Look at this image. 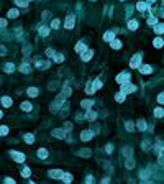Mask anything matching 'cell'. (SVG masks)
Listing matches in <instances>:
<instances>
[{"label":"cell","mask_w":164,"mask_h":184,"mask_svg":"<svg viewBox=\"0 0 164 184\" xmlns=\"http://www.w3.org/2000/svg\"><path fill=\"white\" fill-rule=\"evenodd\" d=\"M110 46L113 48V50H120V48H121V41H120V40H115V38H113V40L110 41Z\"/></svg>","instance_id":"obj_11"},{"label":"cell","mask_w":164,"mask_h":184,"mask_svg":"<svg viewBox=\"0 0 164 184\" xmlns=\"http://www.w3.org/2000/svg\"><path fill=\"white\" fill-rule=\"evenodd\" d=\"M5 182H7V184H15V179H12V177H7V179H5Z\"/></svg>","instance_id":"obj_46"},{"label":"cell","mask_w":164,"mask_h":184,"mask_svg":"<svg viewBox=\"0 0 164 184\" xmlns=\"http://www.w3.org/2000/svg\"><path fill=\"white\" fill-rule=\"evenodd\" d=\"M63 169H53V171H49V176L51 177H54V179H61L63 177Z\"/></svg>","instance_id":"obj_6"},{"label":"cell","mask_w":164,"mask_h":184,"mask_svg":"<svg viewBox=\"0 0 164 184\" xmlns=\"http://www.w3.org/2000/svg\"><path fill=\"white\" fill-rule=\"evenodd\" d=\"M162 45H164L162 38H154V46L156 48H162Z\"/></svg>","instance_id":"obj_26"},{"label":"cell","mask_w":164,"mask_h":184,"mask_svg":"<svg viewBox=\"0 0 164 184\" xmlns=\"http://www.w3.org/2000/svg\"><path fill=\"white\" fill-rule=\"evenodd\" d=\"M121 2H123V0H121Z\"/></svg>","instance_id":"obj_51"},{"label":"cell","mask_w":164,"mask_h":184,"mask_svg":"<svg viewBox=\"0 0 164 184\" xmlns=\"http://www.w3.org/2000/svg\"><path fill=\"white\" fill-rule=\"evenodd\" d=\"M123 153H125V155H128V156H131V148H125Z\"/></svg>","instance_id":"obj_45"},{"label":"cell","mask_w":164,"mask_h":184,"mask_svg":"<svg viewBox=\"0 0 164 184\" xmlns=\"http://www.w3.org/2000/svg\"><path fill=\"white\" fill-rule=\"evenodd\" d=\"M3 69H5V71H7V72H12V71H13V69H15V66H13V64H12V63H7V64H5V66H3Z\"/></svg>","instance_id":"obj_28"},{"label":"cell","mask_w":164,"mask_h":184,"mask_svg":"<svg viewBox=\"0 0 164 184\" xmlns=\"http://www.w3.org/2000/svg\"><path fill=\"white\" fill-rule=\"evenodd\" d=\"M74 25H76V17L74 15H67V18H66V28L67 30H71V28H74Z\"/></svg>","instance_id":"obj_4"},{"label":"cell","mask_w":164,"mask_h":184,"mask_svg":"<svg viewBox=\"0 0 164 184\" xmlns=\"http://www.w3.org/2000/svg\"><path fill=\"white\" fill-rule=\"evenodd\" d=\"M20 71H21V72H30V66L21 64V66H20Z\"/></svg>","instance_id":"obj_37"},{"label":"cell","mask_w":164,"mask_h":184,"mask_svg":"<svg viewBox=\"0 0 164 184\" xmlns=\"http://www.w3.org/2000/svg\"><path fill=\"white\" fill-rule=\"evenodd\" d=\"M148 23H149V25H153V26H154L156 23H157V20H156L154 17H149V18H148Z\"/></svg>","instance_id":"obj_38"},{"label":"cell","mask_w":164,"mask_h":184,"mask_svg":"<svg viewBox=\"0 0 164 184\" xmlns=\"http://www.w3.org/2000/svg\"><path fill=\"white\" fill-rule=\"evenodd\" d=\"M38 156H39L41 159H44V158L48 156V150H44V148H41V150L38 151Z\"/></svg>","instance_id":"obj_24"},{"label":"cell","mask_w":164,"mask_h":184,"mask_svg":"<svg viewBox=\"0 0 164 184\" xmlns=\"http://www.w3.org/2000/svg\"><path fill=\"white\" fill-rule=\"evenodd\" d=\"M113 38H115L113 31H107V33H105V36H104V40H105V41H112Z\"/></svg>","instance_id":"obj_22"},{"label":"cell","mask_w":164,"mask_h":184,"mask_svg":"<svg viewBox=\"0 0 164 184\" xmlns=\"http://www.w3.org/2000/svg\"><path fill=\"white\" fill-rule=\"evenodd\" d=\"M136 125H138V130H141V132L146 130V122H144L143 118H139V120L136 122Z\"/></svg>","instance_id":"obj_13"},{"label":"cell","mask_w":164,"mask_h":184,"mask_svg":"<svg viewBox=\"0 0 164 184\" xmlns=\"http://www.w3.org/2000/svg\"><path fill=\"white\" fill-rule=\"evenodd\" d=\"M125 166L128 168V169H133V168H135V159H133L131 156H128V159L125 161Z\"/></svg>","instance_id":"obj_12"},{"label":"cell","mask_w":164,"mask_h":184,"mask_svg":"<svg viewBox=\"0 0 164 184\" xmlns=\"http://www.w3.org/2000/svg\"><path fill=\"white\" fill-rule=\"evenodd\" d=\"M156 2V0H148V3H154Z\"/></svg>","instance_id":"obj_49"},{"label":"cell","mask_w":164,"mask_h":184,"mask_svg":"<svg viewBox=\"0 0 164 184\" xmlns=\"http://www.w3.org/2000/svg\"><path fill=\"white\" fill-rule=\"evenodd\" d=\"M30 174H31L30 168H23V169H21V176H23V177H30Z\"/></svg>","instance_id":"obj_29"},{"label":"cell","mask_w":164,"mask_h":184,"mask_svg":"<svg viewBox=\"0 0 164 184\" xmlns=\"http://www.w3.org/2000/svg\"><path fill=\"white\" fill-rule=\"evenodd\" d=\"M0 118H2V110H0Z\"/></svg>","instance_id":"obj_50"},{"label":"cell","mask_w":164,"mask_h":184,"mask_svg":"<svg viewBox=\"0 0 164 184\" xmlns=\"http://www.w3.org/2000/svg\"><path fill=\"white\" fill-rule=\"evenodd\" d=\"M86 181H87V182H92V181H94V177H92V176H87V179H86Z\"/></svg>","instance_id":"obj_48"},{"label":"cell","mask_w":164,"mask_h":184,"mask_svg":"<svg viewBox=\"0 0 164 184\" xmlns=\"http://www.w3.org/2000/svg\"><path fill=\"white\" fill-rule=\"evenodd\" d=\"M162 100H164V97H162V94H159V95H157V102L162 104Z\"/></svg>","instance_id":"obj_47"},{"label":"cell","mask_w":164,"mask_h":184,"mask_svg":"<svg viewBox=\"0 0 164 184\" xmlns=\"http://www.w3.org/2000/svg\"><path fill=\"white\" fill-rule=\"evenodd\" d=\"M154 30H156V33H157V35H161V33L164 31V26L161 25V23H159V25H157V23H156V26H154Z\"/></svg>","instance_id":"obj_34"},{"label":"cell","mask_w":164,"mask_h":184,"mask_svg":"<svg viewBox=\"0 0 164 184\" xmlns=\"http://www.w3.org/2000/svg\"><path fill=\"white\" fill-rule=\"evenodd\" d=\"M46 56L53 58V56H54V51H53V50H48V51H46Z\"/></svg>","instance_id":"obj_43"},{"label":"cell","mask_w":164,"mask_h":184,"mask_svg":"<svg viewBox=\"0 0 164 184\" xmlns=\"http://www.w3.org/2000/svg\"><path fill=\"white\" fill-rule=\"evenodd\" d=\"M136 10H139V12L148 10V3H144V2H138V3H136Z\"/></svg>","instance_id":"obj_14"},{"label":"cell","mask_w":164,"mask_h":184,"mask_svg":"<svg viewBox=\"0 0 164 184\" xmlns=\"http://www.w3.org/2000/svg\"><path fill=\"white\" fill-rule=\"evenodd\" d=\"M130 79H131L130 72H121V74H118V77H117V82L125 84V82H130Z\"/></svg>","instance_id":"obj_1"},{"label":"cell","mask_w":164,"mask_h":184,"mask_svg":"<svg viewBox=\"0 0 164 184\" xmlns=\"http://www.w3.org/2000/svg\"><path fill=\"white\" fill-rule=\"evenodd\" d=\"M92 56H94V51H90V50H84V51H82V61L92 59Z\"/></svg>","instance_id":"obj_7"},{"label":"cell","mask_w":164,"mask_h":184,"mask_svg":"<svg viewBox=\"0 0 164 184\" xmlns=\"http://www.w3.org/2000/svg\"><path fill=\"white\" fill-rule=\"evenodd\" d=\"M125 128L128 132H133V122H125Z\"/></svg>","instance_id":"obj_36"},{"label":"cell","mask_w":164,"mask_h":184,"mask_svg":"<svg viewBox=\"0 0 164 184\" xmlns=\"http://www.w3.org/2000/svg\"><path fill=\"white\" fill-rule=\"evenodd\" d=\"M8 133V128L7 127H0V135H7Z\"/></svg>","instance_id":"obj_40"},{"label":"cell","mask_w":164,"mask_h":184,"mask_svg":"<svg viewBox=\"0 0 164 184\" xmlns=\"http://www.w3.org/2000/svg\"><path fill=\"white\" fill-rule=\"evenodd\" d=\"M139 72H141V74H151V72H153V67L148 66V64H144V66L139 67Z\"/></svg>","instance_id":"obj_9"},{"label":"cell","mask_w":164,"mask_h":184,"mask_svg":"<svg viewBox=\"0 0 164 184\" xmlns=\"http://www.w3.org/2000/svg\"><path fill=\"white\" fill-rule=\"evenodd\" d=\"M54 59H56L58 63H61V61H64V56H63V54H56V56H54Z\"/></svg>","instance_id":"obj_41"},{"label":"cell","mask_w":164,"mask_h":184,"mask_svg":"<svg viewBox=\"0 0 164 184\" xmlns=\"http://www.w3.org/2000/svg\"><path fill=\"white\" fill-rule=\"evenodd\" d=\"M154 115H156V117L157 118H161L162 117V115H164V112H162V109L159 107V109H154Z\"/></svg>","instance_id":"obj_32"},{"label":"cell","mask_w":164,"mask_h":184,"mask_svg":"<svg viewBox=\"0 0 164 184\" xmlns=\"http://www.w3.org/2000/svg\"><path fill=\"white\" fill-rule=\"evenodd\" d=\"M86 118H87V120H90V122H94V120L97 118V113H95V112H89V110H87Z\"/></svg>","instance_id":"obj_17"},{"label":"cell","mask_w":164,"mask_h":184,"mask_svg":"<svg viewBox=\"0 0 164 184\" xmlns=\"http://www.w3.org/2000/svg\"><path fill=\"white\" fill-rule=\"evenodd\" d=\"M21 109L26 110V112H30V110H31V104H30V102H23L21 104Z\"/></svg>","instance_id":"obj_31"},{"label":"cell","mask_w":164,"mask_h":184,"mask_svg":"<svg viewBox=\"0 0 164 184\" xmlns=\"http://www.w3.org/2000/svg\"><path fill=\"white\" fill-rule=\"evenodd\" d=\"M28 95L30 97H36V95H38V89H36V87H30L28 89Z\"/></svg>","instance_id":"obj_20"},{"label":"cell","mask_w":164,"mask_h":184,"mask_svg":"<svg viewBox=\"0 0 164 184\" xmlns=\"http://www.w3.org/2000/svg\"><path fill=\"white\" fill-rule=\"evenodd\" d=\"M2 105L3 107H10L12 105V99L10 97H2Z\"/></svg>","instance_id":"obj_18"},{"label":"cell","mask_w":164,"mask_h":184,"mask_svg":"<svg viewBox=\"0 0 164 184\" xmlns=\"http://www.w3.org/2000/svg\"><path fill=\"white\" fill-rule=\"evenodd\" d=\"M105 151H107V153H112V151H113V146H112V145H107Z\"/></svg>","instance_id":"obj_44"},{"label":"cell","mask_w":164,"mask_h":184,"mask_svg":"<svg viewBox=\"0 0 164 184\" xmlns=\"http://www.w3.org/2000/svg\"><path fill=\"white\" fill-rule=\"evenodd\" d=\"M115 100H117V102H120V104H121V102H123V100H125V94H123V92H118V94H117V95H115Z\"/></svg>","instance_id":"obj_23"},{"label":"cell","mask_w":164,"mask_h":184,"mask_svg":"<svg viewBox=\"0 0 164 184\" xmlns=\"http://www.w3.org/2000/svg\"><path fill=\"white\" fill-rule=\"evenodd\" d=\"M10 155H12V158H13L15 161H18V163H23V161H25V158H26L23 153H18V151H12Z\"/></svg>","instance_id":"obj_5"},{"label":"cell","mask_w":164,"mask_h":184,"mask_svg":"<svg viewBox=\"0 0 164 184\" xmlns=\"http://www.w3.org/2000/svg\"><path fill=\"white\" fill-rule=\"evenodd\" d=\"M84 50H86V45H84L82 41H81V43H77V45H76V51H77V53H82Z\"/></svg>","instance_id":"obj_21"},{"label":"cell","mask_w":164,"mask_h":184,"mask_svg":"<svg viewBox=\"0 0 164 184\" xmlns=\"http://www.w3.org/2000/svg\"><path fill=\"white\" fill-rule=\"evenodd\" d=\"M102 87V81H100V79H95V82H94V90H97V89H100Z\"/></svg>","instance_id":"obj_33"},{"label":"cell","mask_w":164,"mask_h":184,"mask_svg":"<svg viewBox=\"0 0 164 184\" xmlns=\"http://www.w3.org/2000/svg\"><path fill=\"white\" fill-rule=\"evenodd\" d=\"M25 142H26L28 145H31V143L35 142V137H33L31 133H26V135H25Z\"/></svg>","instance_id":"obj_19"},{"label":"cell","mask_w":164,"mask_h":184,"mask_svg":"<svg viewBox=\"0 0 164 184\" xmlns=\"http://www.w3.org/2000/svg\"><path fill=\"white\" fill-rule=\"evenodd\" d=\"M8 17H10V18H16V17H18V10H16V8L8 10Z\"/></svg>","instance_id":"obj_25"},{"label":"cell","mask_w":164,"mask_h":184,"mask_svg":"<svg viewBox=\"0 0 164 184\" xmlns=\"http://www.w3.org/2000/svg\"><path fill=\"white\" fill-rule=\"evenodd\" d=\"M141 53H138V54H135V56L131 58V61H130V66L131 67H139V64H141Z\"/></svg>","instance_id":"obj_2"},{"label":"cell","mask_w":164,"mask_h":184,"mask_svg":"<svg viewBox=\"0 0 164 184\" xmlns=\"http://www.w3.org/2000/svg\"><path fill=\"white\" fill-rule=\"evenodd\" d=\"M53 137H56V138H64V137H66V132L61 130V128H56V130H53Z\"/></svg>","instance_id":"obj_10"},{"label":"cell","mask_w":164,"mask_h":184,"mask_svg":"<svg viewBox=\"0 0 164 184\" xmlns=\"http://www.w3.org/2000/svg\"><path fill=\"white\" fill-rule=\"evenodd\" d=\"M92 105H94L92 100H82V107H84V109H90Z\"/></svg>","instance_id":"obj_27"},{"label":"cell","mask_w":164,"mask_h":184,"mask_svg":"<svg viewBox=\"0 0 164 184\" xmlns=\"http://www.w3.org/2000/svg\"><path fill=\"white\" fill-rule=\"evenodd\" d=\"M16 5H20V7H26L28 5V0H15Z\"/></svg>","instance_id":"obj_35"},{"label":"cell","mask_w":164,"mask_h":184,"mask_svg":"<svg viewBox=\"0 0 164 184\" xmlns=\"http://www.w3.org/2000/svg\"><path fill=\"white\" fill-rule=\"evenodd\" d=\"M128 28H130V30H136V28H138V21H136V20H131V21L128 23Z\"/></svg>","instance_id":"obj_30"},{"label":"cell","mask_w":164,"mask_h":184,"mask_svg":"<svg viewBox=\"0 0 164 184\" xmlns=\"http://www.w3.org/2000/svg\"><path fill=\"white\" fill-rule=\"evenodd\" d=\"M59 25H61V21H59V20H53V23H51V26H53V28H59Z\"/></svg>","instance_id":"obj_39"},{"label":"cell","mask_w":164,"mask_h":184,"mask_svg":"<svg viewBox=\"0 0 164 184\" xmlns=\"http://www.w3.org/2000/svg\"><path fill=\"white\" fill-rule=\"evenodd\" d=\"M63 182H66V184H69V182H72V174H69V173H66V174H63Z\"/></svg>","instance_id":"obj_15"},{"label":"cell","mask_w":164,"mask_h":184,"mask_svg":"<svg viewBox=\"0 0 164 184\" xmlns=\"http://www.w3.org/2000/svg\"><path fill=\"white\" fill-rule=\"evenodd\" d=\"M39 35L41 36H48V35H49V28H48V26H39Z\"/></svg>","instance_id":"obj_16"},{"label":"cell","mask_w":164,"mask_h":184,"mask_svg":"<svg viewBox=\"0 0 164 184\" xmlns=\"http://www.w3.org/2000/svg\"><path fill=\"white\" fill-rule=\"evenodd\" d=\"M135 90H136V87L133 84L125 82L123 85H121V92H123V94H131V92H135Z\"/></svg>","instance_id":"obj_3"},{"label":"cell","mask_w":164,"mask_h":184,"mask_svg":"<svg viewBox=\"0 0 164 184\" xmlns=\"http://www.w3.org/2000/svg\"><path fill=\"white\" fill-rule=\"evenodd\" d=\"M81 138H82V142H89V140L92 138V132H90V130H84L82 135H81Z\"/></svg>","instance_id":"obj_8"},{"label":"cell","mask_w":164,"mask_h":184,"mask_svg":"<svg viewBox=\"0 0 164 184\" xmlns=\"http://www.w3.org/2000/svg\"><path fill=\"white\" fill-rule=\"evenodd\" d=\"M7 26V20H3V18H0V28H5Z\"/></svg>","instance_id":"obj_42"}]
</instances>
